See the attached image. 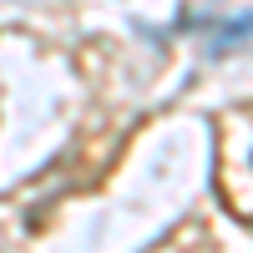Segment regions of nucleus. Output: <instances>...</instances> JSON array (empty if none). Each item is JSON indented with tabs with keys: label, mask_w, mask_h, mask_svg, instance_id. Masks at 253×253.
<instances>
[{
	"label": "nucleus",
	"mask_w": 253,
	"mask_h": 253,
	"mask_svg": "<svg viewBox=\"0 0 253 253\" xmlns=\"http://www.w3.org/2000/svg\"><path fill=\"white\" fill-rule=\"evenodd\" d=\"M203 31H208V41H203V56L223 61L228 51L238 46V41H248V36H253V10H248V15H233V20H213V15H208V20H203Z\"/></svg>",
	"instance_id": "1"
}]
</instances>
